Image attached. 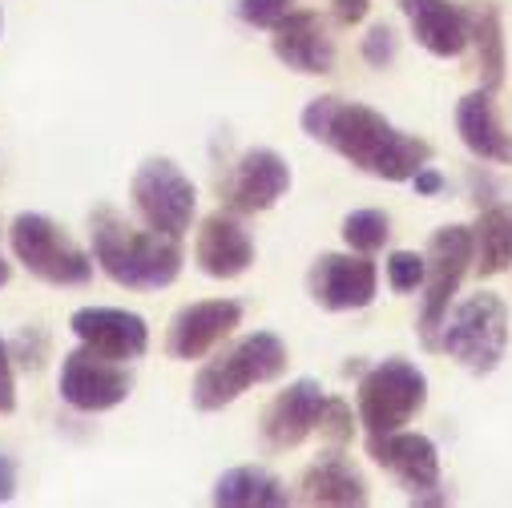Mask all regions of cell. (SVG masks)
Listing matches in <instances>:
<instances>
[{
	"mask_svg": "<svg viewBox=\"0 0 512 508\" xmlns=\"http://www.w3.org/2000/svg\"><path fill=\"white\" fill-rule=\"evenodd\" d=\"M45 347H49V339H45L37 327H25L9 351H13V359H17L25 371H37V367L45 363Z\"/></svg>",
	"mask_w": 512,
	"mask_h": 508,
	"instance_id": "cell-29",
	"label": "cell"
},
{
	"mask_svg": "<svg viewBox=\"0 0 512 508\" xmlns=\"http://www.w3.org/2000/svg\"><path fill=\"white\" fill-rule=\"evenodd\" d=\"M17 412V375H13V351L0 339V416Z\"/></svg>",
	"mask_w": 512,
	"mask_h": 508,
	"instance_id": "cell-30",
	"label": "cell"
},
{
	"mask_svg": "<svg viewBox=\"0 0 512 508\" xmlns=\"http://www.w3.org/2000/svg\"><path fill=\"white\" fill-rule=\"evenodd\" d=\"M440 351L464 363L472 375H488L500 367L508 351V307L492 291L468 295L440 327Z\"/></svg>",
	"mask_w": 512,
	"mask_h": 508,
	"instance_id": "cell-5",
	"label": "cell"
},
{
	"mask_svg": "<svg viewBox=\"0 0 512 508\" xmlns=\"http://www.w3.org/2000/svg\"><path fill=\"white\" fill-rule=\"evenodd\" d=\"M424 275H428V263H424V254L416 250H396L392 259H388V287L396 295H412L424 287Z\"/></svg>",
	"mask_w": 512,
	"mask_h": 508,
	"instance_id": "cell-25",
	"label": "cell"
},
{
	"mask_svg": "<svg viewBox=\"0 0 512 508\" xmlns=\"http://www.w3.org/2000/svg\"><path fill=\"white\" fill-rule=\"evenodd\" d=\"M287 190H291L287 158L267 146H254L238 158V166L226 182V206L234 214H259V210H271Z\"/></svg>",
	"mask_w": 512,
	"mask_h": 508,
	"instance_id": "cell-14",
	"label": "cell"
},
{
	"mask_svg": "<svg viewBox=\"0 0 512 508\" xmlns=\"http://www.w3.org/2000/svg\"><path fill=\"white\" fill-rule=\"evenodd\" d=\"M388 234H392V222L383 210H351L343 218V242L355 254H375L383 242H388Z\"/></svg>",
	"mask_w": 512,
	"mask_h": 508,
	"instance_id": "cell-24",
	"label": "cell"
},
{
	"mask_svg": "<svg viewBox=\"0 0 512 508\" xmlns=\"http://www.w3.org/2000/svg\"><path fill=\"white\" fill-rule=\"evenodd\" d=\"M472 45L480 61V89L496 93L504 85V25L492 5L472 9Z\"/></svg>",
	"mask_w": 512,
	"mask_h": 508,
	"instance_id": "cell-23",
	"label": "cell"
},
{
	"mask_svg": "<svg viewBox=\"0 0 512 508\" xmlns=\"http://www.w3.org/2000/svg\"><path fill=\"white\" fill-rule=\"evenodd\" d=\"M57 392L77 412H109L130 400V375H125L121 363H113L81 343L61 359Z\"/></svg>",
	"mask_w": 512,
	"mask_h": 508,
	"instance_id": "cell-10",
	"label": "cell"
},
{
	"mask_svg": "<svg viewBox=\"0 0 512 508\" xmlns=\"http://www.w3.org/2000/svg\"><path fill=\"white\" fill-rule=\"evenodd\" d=\"M134 210L150 230H162L170 238H182L194 226L198 214V190L170 158H146L130 182Z\"/></svg>",
	"mask_w": 512,
	"mask_h": 508,
	"instance_id": "cell-8",
	"label": "cell"
},
{
	"mask_svg": "<svg viewBox=\"0 0 512 508\" xmlns=\"http://www.w3.org/2000/svg\"><path fill=\"white\" fill-rule=\"evenodd\" d=\"M303 134L331 146L355 170L383 178V182H412L416 170L432 162V146L416 134H404L375 113L371 105L343 101V97H315L303 109Z\"/></svg>",
	"mask_w": 512,
	"mask_h": 508,
	"instance_id": "cell-1",
	"label": "cell"
},
{
	"mask_svg": "<svg viewBox=\"0 0 512 508\" xmlns=\"http://www.w3.org/2000/svg\"><path fill=\"white\" fill-rule=\"evenodd\" d=\"M9 279H13V267H9V263H5V259H0V287H5V283H9Z\"/></svg>",
	"mask_w": 512,
	"mask_h": 508,
	"instance_id": "cell-35",
	"label": "cell"
},
{
	"mask_svg": "<svg viewBox=\"0 0 512 508\" xmlns=\"http://www.w3.org/2000/svg\"><path fill=\"white\" fill-rule=\"evenodd\" d=\"M456 134H460V142L468 146L472 158L500 162V166L512 162V134L500 125L488 89H472V93L460 97V105H456Z\"/></svg>",
	"mask_w": 512,
	"mask_h": 508,
	"instance_id": "cell-18",
	"label": "cell"
},
{
	"mask_svg": "<svg viewBox=\"0 0 512 508\" xmlns=\"http://www.w3.org/2000/svg\"><path fill=\"white\" fill-rule=\"evenodd\" d=\"M242 323V303L234 299H202L182 307L170 319V335H166V351L174 359H202L206 351H214L234 327Z\"/></svg>",
	"mask_w": 512,
	"mask_h": 508,
	"instance_id": "cell-15",
	"label": "cell"
},
{
	"mask_svg": "<svg viewBox=\"0 0 512 508\" xmlns=\"http://www.w3.org/2000/svg\"><path fill=\"white\" fill-rule=\"evenodd\" d=\"M331 5H335V17L343 25H359L367 17V0H331Z\"/></svg>",
	"mask_w": 512,
	"mask_h": 508,
	"instance_id": "cell-32",
	"label": "cell"
},
{
	"mask_svg": "<svg viewBox=\"0 0 512 508\" xmlns=\"http://www.w3.org/2000/svg\"><path fill=\"white\" fill-rule=\"evenodd\" d=\"M367 480L363 472L343 456V452H323L319 460H311L303 468L299 480V500L307 504H331V508H359L367 504Z\"/></svg>",
	"mask_w": 512,
	"mask_h": 508,
	"instance_id": "cell-19",
	"label": "cell"
},
{
	"mask_svg": "<svg viewBox=\"0 0 512 508\" xmlns=\"http://www.w3.org/2000/svg\"><path fill=\"white\" fill-rule=\"evenodd\" d=\"M367 456L379 468H388L416 504H444L448 500L440 492V452L428 436L404 432V428L379 432V436H367Z\"/></svg>",
	"mask_w": 512,
	"mask_h": 508,
	"instance_id": "cell-9",
	"label": "cell"
},
{
	"mask_svg": "<svg viewBox=\"0 0 512 508\" xmlns=\"http://www.w3.org/2000/svg\"><path fill=\"white\" fill-rule=\"evenodd\" d=\"M287 363H291L287 343L275 331L242 335L238 343H230L226 351H218L210 363L198 367L190 400L198 412H222L226 404H234L254 384H275V379L287 371Z\"/></svg>",
	"mask_w": 512,
	"mask_h": 508,
	"instance_id": "cell-3",
	"label": "cell"
},
{
	"mask_svg": "<svg viewBox=\"0 0 512 508\" xmlns=\"http://www.w3.org/2000/svg\"><path fill=\"white\" fill-rule=\"evenodd\" d=\"M323 388L319 379H295L291 388H283L271 408L263 412V440L271 452H287L299 448L315 428H319V412H323Z\"/></svg>",
	"mask_w": 512,
	"mask_h": 508,
	"instance_id": "cell-17",
	"label": "cell"
},
{
	"mask_svg": "<svg viewBox=\"0 0 512 508\" xmlns=\"http://www.w3.org/2000/svg\"><path fill=\"white\" fill-rule=\"evenodd\" d=\"M9 246L17 263L49 287H85L93 279V259L49 214H17L9 226Z\"/></svg>",
	"mask_w": 512,
	"mask_h": 508,
	"instance_id": "cell-4",
	"label": "cell"
},
{
	"mask_svg": "<svg viewBox=\"0 0 512 508\" xmlns=\"http://www.w3.org/2000/svg\"><path fill=\"white\" fill-rule=\"evenodd\" d=\"M93 263L125 291H162L182 275L186 254L162 230H134L117 210L93 214Z\"/></svg>",
	"mask_w": 512,
	"mask_h": 508,
	"instance_id": "cell-2",
	"label": "cell"
},
{
	"mask_svg": "<svg viewBox=\"0 0 512 508\" xmlns=\"http://www.w3.org/2000/svg\"><path fill=\"white\" fill-rule=\"evenodd\" d=\"M307 291L323 311H363L375 303L379 291V271L367 254H319Z\"/></svg>",
	"mask_w": 512,
	"mask_h": 508,
	"instance_id": "cell-11",
	"label": "cell"
},
{
	"mask_svg": "<svg viewBox=\"0 0 512 508\" xmlns=\"http://www.w3.org/2000/svg\"><path fill=\"white\" fill-rule=\"evenodd\" d=\"M396 53H400V37H396V29L388 21H379V25L367 29V37H363V61L371 69H388L396 61Z\"/></svg>",
	"mask_w": 512,
	"mask_h": 508,
	"instance_id": "cell-27",
	"label": "cell"
},
{
	"mask_svg": "<svg viewBox=\"0 0 512 508\" xmlns=\"http://www.w3.org/2000/svg\"><path fill=\"white\" fill-rule=\"evenodd\" d=\"M194 263L210 279H238L254 267V238L234 210H214L202 218L194 238Z\"/></svg>",
	"mask_w": 512,
	"mask_h": 508,
	"instance_id": "cell-13",
	"label": "cell"
},
{
	"mask_svg": "<svg viewBox=\"0 0 512 508\" xmlns=\"http://www.w3.org/2000/svg\"><path fill=\"white\" fill-rule=\"evenodd\" d=\"M291 500L295 496L287 492V484L275 472L254 468V464L230 468L214 484V504L218 508H287Z\"/></svg>",
	"mask_w": 512,
	"mask_h": 508,
	"instance_id": "cell-21",
	"label": "cell"
},
{
	"mask_svg": "<svg viewBox=\"0 0 512 508\" xmlns=\"http://www.w3.org/2000/svg\"><path fill=\"white\" fill-rule=\"evenodd\" d=\"M287 13H295V0H238V21L250 29H275Z\"/></svg>",
	"mask_w": 512,
	"mask_h": 508,
	"instance_id": "cell-28",
	"label": "cell"
},
{
	"mask_svg": "<svg viewBox=\"0 0 512 508\" xmlns=\"http://www.w3.org/2000/svg\"><path fill=\"white\" fill-rule=\"evenodd\" d=\"M0 29H5V17H0Z\"/></svg>",
	"mask_w": 512,
	"mask_h": 508,
	"instance_id": "cell-36",
	"label": "cell"
},
{
	"mask_svg": "<svg viewBox=\"0 0 512 508\" xmlns=\"http://www.w3.org/2000/svg\"><path fill=\"white\" fill-rule=\"evenodd\" d=\"M472 238H476V271L480 279H492L500 271L512 267V202H500V206H488L476 226H472Z\"/></svg>",
	"mask_w": 512,
	"mask_h": 508,
	"instance_id": "cell-22",
	"label": "cell"
},
{
	"mask_svg": "<svg viewBox=\"0 0 512 508\" xmlns=\"http://www.w3.org/2000/svg\"><path fill=\"white\" fill-rule=\"evenodd\" d=\"M13 496H17V468L5 452H0V504H9Z\"/></svg>",
	"mask_w": 512,
	"mask_h": 508,
	"instance_id": "cell-33",
	"label": "cell"
},
{
	"mask_svg": "<svg viewBox=\"0 0 512 508\" xmlns=\"http://www.w3.org/2000/svg\"><path fill=\"white\" fill-rule=\"evenodd\" d=\"M428 275H424V307H420V339L424 347L440 351V327L448 319V307L464 283V275L472 271L476 263V238H472V226H440L428 242Z\"/></svg>",
	"mask_w": 512,
	"mask_h": 508,
	"instance_id": "cell-7",
	"label": "cell"
},
{
	"mask_svg": "<svg viewBox=\"0 0 512 508\" xmlns=\"http://www.w3.org/2000/svg\"><path fill=\"white\" fill-rule=\"evenodd\" d=\"M424 404H428V375L400 355L375 363L359 379V424L367 428V436L400 432L412 416L424 412Z\"/></svg>",
	"mask_w": 512,
	"mask_h": 508,
	"instance_id": "cell-6",
	"label": "cell"
},
{
	"mask_svg": "<svg viewBox=\"0 0 512 508\" xmlns=\"http://www.w3.org/2000/svg\"><path fill=\"white\" fill-rule=\"evenodd\" d=\"M420 5H424V0H400V13H404V17H412Z\"/></svg>",
	"mask_w": 512,
	"mask_h": 508,
	"instance_id": "cell-34",
	"label": "cell"
},
{
	"mask_svg": "<svg viewBox=\"0 0 512 508\" xmlns=\"http://www.w3.org/2000/svg\"><path fill=\"white\" fill-rule=\"evenodd\" d=\"M73 335L93 347L97 355L113 363H130L150 351V327L138 311H121V307H81L69 319Z\"/></svg>",
	"mask_w": 512,
	"mask_h": 508,
	"instance_id": "cell-12",
	"label": "cell"
},
{
	"mask_svg": "<svg viewBox=\"0 0 512 508\" xmlns=\"http://www.w3.org/2000/svg\"><path fill=\"white\" fill-rule=\"evenodd\" d=\"M412 186H416V194L432 198V194H440V190H444V174H440V170H432V166H424V170H416Z\"/></svg>",
	"mask_w": 512,
	"mask_h": 508,
	"instance_id": "cell-31",
	"label": "cell"
},
{
	"mask_svg": "<svg viewBox=\"0 0 512 508\" xmlns=\"http://www.w3.org/2000/svg\"><path fill=\"white\" fill-rule=\"evenodd\" d=\"M315 432H319V436H327L335 448L351 444V436H355L351 404H347V400H339V396H327V400H323V412H319V428H315Z\"/></svg>",
	"mask_w": 512,
	"mask_h": 508,
	"instance_id": "cell-26",
	"label": "cell"
},
{
	"mask_svg": "<svg viewBox=\"0 0 512 508\" xmlns=\"http://www.w3.org/2000/svg\"><path fill=\"white\" fill-rule=\"evenodd\" d=\"M271 33H275L271 37V49H275V57L287 69H295L303 77H323V73L335 69V41L327 37V25H323L319 13L295 9Z\"/></svg>",
	"mask_w": 512,
	"mask_h": 508,
	"instance_id": "cell-16",
	"label": "cell"
},
{
	"mask_svg": "<svg viewBox=\"0 0 512 508\" xmlns=\"http://www.w3.org/2000/svg\"><path fill=\"white\" fill-rule=\"evenodd\" d=\"M408 21L432 57H460L472 45V13L456 0H424Z\"/></svg>",
	"mask_w": 512,
	"mask_h": 508,
	"instance_id": "cell-20",
	"label": "cell"
}]
</instances>
